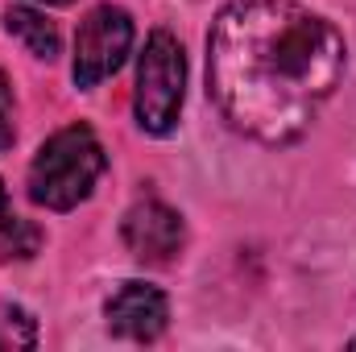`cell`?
<instances>
[{"mask_svg":"<svg viewBox=\"0 0 356 352\" xmlns=\"http://www.w3.org/2000/svg\"><path fill=\"white\" fill-rule=\"evenodd\" d=\"M344 33L298 0H228L207 33V95L261 145L298 141L344 79Z\"/></svg>","mask_w":356,"mask_h":352,"instance_id":"1","label":"cell"},{"mask_svg":"<svg viewBox=\"0 0 356 352\" xmlns=\"http://www.w3.org/2000/svg\"><path fill=\"white\" fill-rule=\"evenodd\" d=\"M104 166H108L104 145L88 125L58 129L29 166V199L50 211H71L75 203H83L91 195Z\"/></svg>","mask_w":356,"mask_h":352,"instance_id":"2","label":"cell"},{"mask_svg":"<svg viewBox=\"0 0 356 352\" xmlns=\"http://www.w3.org/2000/svg\"><path fill=\"white\" fill-rule=\"evenodd\" d=\"M182 91H186V58L175 33L158 29L149 33L141 63H137V120L145 133L166 137L178 125L182 112Z\"/></svg>","mask_w":356,"mask_h":352,"instance_id":"3","label":"cell"},{"mask_svg":"<svg viewBox=\"0 0 356 352\" xmlns=\"http://www.w3.org/2000/svg\"><path fill=\"white\" fill-rule=\"evenodd\" d=\"M129 46H133V21H129V13L112 8V4L91 8L88 21L75 33V67H71L75 83L79 88H95L108 75H116L120 63L129 58Z\"/></svg>","mask_w":356,"mask_h":352,"instance_id":"4","label":"cell"},{"mask_svg":"<svg viewBox=\"0 0 356 352\" xmlns=\"http://www.w3.org/2000/svg\"><path fill=\"white\" fill-rule=\"evenodd\" d=\"M120 237H124V249H129L137 262L166 265V262L178 257L186 228H182V216H178L175 207H166V203H158V199H145V203H137V207L124 216Z\"/></svg>","mask_w":356,"mask_h":352,"instance_id":"5","label":"cell"},{"mask_svg":"<svg viewBox=\"0 0 356 352\" xmlns=\"http://www.w3.org/2000/svg\"><path fill=\"white\" fill-rule=\"evenodd\" d=\"M104 315H108V328L124 340H158L166 332V319H170V303L158 286H145V282H120L112 290V298L104 303Z\"/></svg>","mask_w":356,"mask_h":352,"instance_id":"6","label":"cell"},{"mask_svg":"<svg viewBox=\"0 0 356 352\" xmlns=\"http://www.w3.org/2000/svg\"><path fill=\"white\" fill-rule=\"evenodd\" d=\"M4 25H8L13 38L25 42V50H29L33 58H46V63H50V58L58 54V29H54V21H46L42 13H33V8H8Z\"/></svg>","mask_w":356,"mask_h":352,"instance_id":"7","label":"cell"},{"mask_svg":"<svg viewBox=\"0 0 356 352\" xmlns=\"http://www.w3.org/2000/svg\"><path fill=\"white\" fill-rule=\"evenodd\" d=\"M42 249V232L21 220V216H4L0 220V262H25Z\"/></svg>","mask_w":356,"mask_h":352,"instance_id":"8","label":"cell"},{"mask_svg":"<svg viewBox=\"0 0 356 352\" xmlns=\"http://www.w3.org/2000/svg\"><path fill=\"white\" fill-rule=\"evenodd\" d=\"M33 340H38L33 315L13 303H0V349H33Z\"/></svg>","mask_w":356,"mask_h":352,"instance_id":"9","label":"cell"},{"mask_svg":"<svg viewBox=\"0 0 356 352\" xmlns=\"http://www.w3.org/2000/svg\"><path fill=\"white\" fill-rule=\"evenodd\" d=\"M17 141V104H13V88L8 75L0 71V154Z\"/></svg>","mask_w":356,"mask_h":352,"instance_id":"10","label":"cell"},{"mask_svg":"<svg viewBox=\"0 0 356 352\" xmlns=\"http://www.w3.org/2000/svg\"><path fill=\"white\" fill-rule=\"evenodd\" d=\"M8 216V203H4V182H0V220Z\"/></svg>","mask_w":356,"mask_h":352,"instance_id":"11","label":"cell"},{"mask_svg":"<svg viewBox=\"0 0 356 352\" xmlns=\"http://www.w3.org/2000/svg\"><path fill=\"white\" fill-rule=\"evenodd\" d=\"M42 4H67V0H42Z\"/></svg>","mask_w":356,"mask_h":352,"instance_id":"12","label":"cell"},{"mask_svg":"<svg viewBox=\"0 0 356 352\" xmlns=\"http://www.w3.org/2000/svg\"><path fill=\"white\" fill-rule=\"evenodd\" d=\"M353 349H356V336H353Z\"/></svg>","mask_w":356,"mask_h":352,"instance_id":"13","label":"cell"}]
</instances>
